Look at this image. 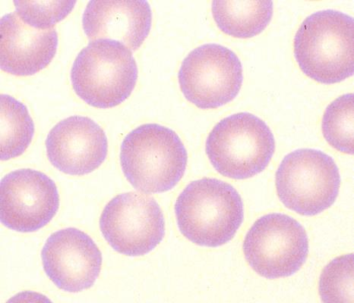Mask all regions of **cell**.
I'll return each instance as SVG.
<instances>
[{"instance_id":"cell-18","label":"cell","mask_w":354,"mask_h":303,"mask_svg":"<svg viewBox=\"0 0 354 303\" xmlns=\"http://www.w3.org/2000/svg\"><path fill=\"white\" fill-rule=\"evenodd\" d=\"M353 260L352 253L341 255L323 270L319 285L323 302H353Z\"/></svg>"},{"instance_id":"cell-11","label":"cell","mask_w":354,"mask_h":303,"mask_svg":"<svg viewBox=\"0 0 354 303\" xmlns=\"http://www.w3.org/2000/svg\"><path fill=\"white\" fill-rule=\"evenodd\" d=\"M44 270L59 289L80 293L93 286L102 267V254L94 240L77 228L53 233L41 251Z\"/></svg>"},{"instance_id":"cell-10","label":"cell","mask_w":354,"mask_h":303,"mask_svg":"<svg viewBox=\"0 0 354 303\" xmlns=\"http://www.w3.org/2000/svg\"><path fill=\"white\" fill-rule=\"evenodd\" d=\"M59 194L50 177L35 169L15 170L1 181V222L20 233L39 231L55 217Z\"/></svg>"},{"instance_id":"cell-2","label":"cell","mask_w":354,"mask_h":303,"mask_svg":"<svg viewBox=\"0 0 354 303\" xmlns=\"http://www.w3.org/2000/svg\"><path fill=\"white\" fill-rule=\"evenodd\" d=\"M120 159L123 174L136 190L161 193L181 181L188 153L175 131L158 124H145L123 139Z\"/></svg>"},{"instance_id":"cell-16","label":"cell","mask_w":354,"mask_h":303,"mask_svg":"<svg viewBox=\"0 0 354 303\" xmlns=\"http://www.w3.org/2000/svg\"><path fill=\"white\" fill-rule=\"evenodd\" d=\"M1 103V160L20 157L26 152L35 135V124L28 108L18 99L7 95Z\"/></svg>"},{"instance_id":"cell-19","label":"cell","mask_w":354,"mask_h":303,"mask_svg":"<svg viewBox=\"0 0 354 303\" xmlns=\"http://www.w3.org/2000/svg\"><path fill=\"white\" fill-rule=\"evenodd\" d=\"M17 12L23 22L36 30H49L64 19L74 9V0L59 1L13 2Z\"/></svg>"},{"instance_id":"cell-6","label":"cell","mask_w":354,"mask_h":303,"mask_svg":"<svg viewBox=\"0 0 354 303\" xmlns=\"http://www.w3.org/2000/svg\"><path fill=\"white\" fill-rule=\"evenodd\" d=\"M341 182L339 168L333 158L314 149H300L287 155L275 175L281 203L305 216L319 215L332 206Z\"/></svg>"},{"instance_id":"cell-17","label":"cell","mask_w":354,"mask_h":303,"mask_svg":"<svg viewBox=\"0 0 354 303\" xmlns=\"http://www.w3.org/2000/svg\"><path fill=\"white\" fill-rule=\"evenodd\" d=\"M322 134L337 151L353 154V95L346 93L330 104L323 115Z\"/></svg>"},{"instance_id":"cell-13","label":"cell","mask_w":354,"mask_h":303,"mask_svg":"<svg viewBox=\"0 0 354 303\" xmlns=\"http://www.w3.org/2000/svg\"><path fill=\"white\" fill-rule=\"evenodd\" d=\"M152 11L148 1L92 0L82 15L84 33L91 41L110 39L136 51L150 33Z\"/></svg>"},{"instance_id":"cell-14","label":"cell","mask_w":354,"mask_h":303,"mask_svg":"<svg viewBox=\"0 0 354 303\" xmlns=\"http://www.w3.org/2000/svg\"><path fill=\"white\" fill-rule=\"evenodd\" d=\"M1 28V69L17 76L39 72L55 58L58 35L55 28L41 30L29 27L17 12L3 15Z\"/></svg>"},{"instance_id":"cell-1","label":"cell","mask_w":354,"mask_h":303,"mask_svg":"<svg viewBox=\"0 0 354 303\" xmlns=\"http://www.w3.org/2000/svg\"><path fill=\"white\" fill-rule=\"evenodd\" d=\"M174 211L181 234L194 244L209 248L229 243L244 219L240 193L216 178L188 184L177 198Z\"/></svg>"},{"instance_id":"cell-9","label":"cell","mask_w":354,"mask_h":303,"mask_svg":"<svg viewBox=\"0 0 354 303\" xmlns=\"http://www.w3.org/2000/svg\"><path fill=\"white\" fill-rule=\"evenodd\" d=\"M100 229L113 250L127 256L147 255L165 236V220L158 202L145 194H120L106 205Z\"/></svg>"},{"instance_id":"cell-3","label":"cell","mask_w":354,"mask_h":303,"mask_svg":"<svg viewBox=\"0 0 354 303\" xmlns=\"http://www.w3.org/2000/svg\"><path fill=\"white\" fill-rule=\"evenodd\" d=\"M354 21L344 12H315L303 21L294 42L302 72L321 84L340 83L353 75Z\"/></svg>"},{"instance_id":"cell-15","label":"cell","mask_w":354,"mask_h":303,"mask_svg":"<svg viewBox=\"0 0 354 303\" xmlns=\"http://www.w3.org/2000/svg\"><path fill=\"white\" fill-rule=\"evenodd\" d=\"M272 1H213V18L225 34L236 38L255 37L273 17Z\"/></svg>"},{"instance_id":"cell-5","label":"cell","mask_w":354,"mask_h":303,"mask_svg":"<svg viewBox=\"0 0 354 303\" xmlns=\"http://www.w3.org/2000/svg\"><path fill=\"white\" fill-rule=\"evenodd\" d=\"M275 151V139L268 124L257 115L240 113L222 119L207 138L205 152L223 176L244 180L268 167Z\"/></svg>"},{"instance_id":"cell-8","label":"cell","mask_w":354,"mask_h":303,"mask_svg":"<svg viewBox=\"0 0 354 303\" xmlns=\"http://www.w3.org/2000/svg\"><path fill=\"white\" fill-rule=\"evenodd\" d=\"M183 95L202 110H212L234 100L243 81V66L226 46L206 43L191 51L178 74Z\"/></svg>"},{"instance_id":"cell-4","label":"cell","mask_w":354,"mask_h":303,"mask_svg":"<svg viewBox=\"0 0 354 303\" xmlns=\"http://www.w3.org/2000/svg\"><path fill=\"white\" fill-rule=\"evenodd\" d=\"M138 75L136 59L125 44L99 39L76 57L71 79L75 92L88 105L110 108L132 95Z\"/></svg>"},{"instance_id":"cell-7","label":"cell","mask_w":354,"mask_h":303,"mask_svg":"<svg viewBox=\"0 0 354 303\" xmlns=\"http://www.w3.org/2000/svg\"><path fill=\"white\" fill-rule=\"evenodd\" d=\"M309 239L303 225L282 213L261 217L246 234V261L261 277H288L302 268L309 255Z\"/></svg>"},{"instance_id":"cell-12","label":"cell","mask_w":354,"mask_h":303,"mask_svg":"<svg viewBox=\"0 0 354 303\" xmlns=\"http://www.w3.org/2000/svg\"><path fill=\"white\" fill-rule=\"evenodd\" d=\"M46 151L53 167L61 173L82 176L101 166L109 153L104 130L86 116L60 121L46 139Z\"/></svg>"}]
</instances>
